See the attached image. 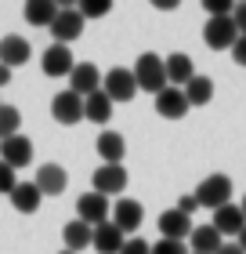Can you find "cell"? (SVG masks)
<instances>
[{
    "instance_id": "obj_25",
    "label": "cell",
    "mask_w": 246,
    "mask_h": 254,
    "mask_svg": "<svg viewBox=\"0 0 246 254\" xmlns=\"http://www.w3.org/2000/svg\"><path fill=\"white\" fill-rule=\"evenodd\" d=\"M54 18H58V4L54 0H29L26 4V22L29 26H48L51 29Z\"/></svg>"
},
{
    "instance_id": "obj_8",
    "label": "cell",
    "mask_w": 246,
    "mask_h": 254,
    "mask_svg": "<svg viewBox=\"0 0 246 254\" xmlns=\"http://www.w3.org/2000/svg\"><path fill=\"white\" fill-rule=\"evenodd\" d=\"M101 69L98 65H91V62H76V69L69 73V91H76L80 98H91V95H98L101 91Z\"/></svg>"
},
{
    "instance_id": "obj_30",
    "label": "cell",
    "mask_w": 246,
    "mask_h": 254,
    "mask_svg": "<svg viewBox=\"0 0 246 254\" xmlns=\"http://www.w3.org/2000/svg\"><path fill=\"white\" fill-rule=\"evenodd\" d=\"M18 186V175H15V167H7L4 160H0V192L11 196V189Z\"/></svg>"
},
{
    "instance_id": "obj_27",
    "label": "cell",
    "mask_w": 246,
    "mask_h": 254,
    "mask_svg": "<svg viewBox=\"0 0 246 254\" xmlns=\"http://www.w3.org/2000/svg\"><path fill=\"white\" fill-rule=\"evenodd\" d=\"M22 127V113L15 106H4L0 102V142H7V138H15Z\"/></svg>"
},
{
    "instance_id": "obj_16",
    "label": "cell",
    "mask_w": 246,
    "mask_h": 254,
    "mask_svg": "<svg viewBox=\"0 0 246 254\" xmlns=\"http://www.w3.org/2000/svg\"><path fill=\"white\" fill-rule=\"evenodd\" d=\"M33 182H37V189L44 196H62L65 186H69V175H65V167H58V164H40Z\"/></svg>"
},
{
    "instance_id": "obj_11",
    "label": "cell",
    "mask_w": 246,
    "mask_h": 254,
    "mask_svg": "<svg viewBox=\"0 0 246 254\" xmlns=\"http://www.w3.org/2000/svg\"><path fill=\"white\" fill-rule=\"evenodd\" d=\"M145 222V207L138 203V200H120V203H112V225L120 229V233H138Z\"/></svg>"
},
{
    "instance_id": "obj_5",
    "label": "cell",
    "mask_w": 246,
    "mask_h": 254,
    "mask_svg": "<svg viewBox=\"0 0 246 254\" xmlns=\"http://www.w3.org/2000/svg\"><path fill=\"white\" fill-rule=\"evenodd\" d=\"M80 33H84V15H80V7H58V18L51 22V37H54V44H73V40H80Z\"/></svg>"
},
{
    "instance_id": "obj_39",
    "label": "cell",
    "mask_w": 246,
    "mask_h": 254,
    "mask_svg": "<svg viewBox=\"0 0 246 254\" xmlns=\"http://www.w3.org/2000/svg\"><path fill=\"white\" fill-rule=\"evenodd\" d=\"M239 207H243V214H246V196H243V203H239Z\"/></svg>"
},
{
    "instance_id": "obj_21",
    "label": "cell",
    "mask_w": 246,
    "mask_h": 254,
    "mask_svg": "<svg viewBox=\"0 0 246 254\" xmlns=\"http://www.w3.org/2000/svg\"><path fill=\"white\" fill-rule=\"evenodd\" d=\"M91 240H95V229H91L87 222H80V218L65 222V229H62V244H65V251L80 254L84 247H91Z\"/></svg>"
},
{
    "instance_id": "obj_36",
    "label": "cell",
    "mask_w": 246,
    "mask_h": 254,
    "mask_svg": "<svg viewBox=\"0 0 246 254\" xmlns=\"http://www.w3.org/2000/svg\"><path fill=\"white\" fill-rule=\"evenodd\" d=\"M156 7L159 11H174V7H178V0H156Z\"/></svg>"
},
{
    "instance_id": "obj_37",
    "label": "cell",
    "mask_w": 246,
    "mask_h": 254,
    "mask_svg": "<svg viewBox=\"0 0 246 254\" xmlns=\"http://www.w3.org/2000/svg\"><path fill=\"white\" fill-rule=\"evenodd\" d=\"M217 254H243V251H239V244H225V247H221Z\"/></svg>"
},
{
    "instance_id": "obj_10",
    "label": "cell",
    "mask_w": 246,
    "mask_h": 254,
    "mask_svg": "<svg viewBox=\"0 0 246 254\" xmlns=\"http://www.w3.org/2000/svg\"><path fill=\"white\" fill-rule=\"evenodd\" d=\"M40 65H44V73H48L51 80H58V76H69L76 69V59H73V51H69L65 44H51V48L44 51Z\"/></svg>"
},
{
    "instance_id": "obj_4",
    "label": "cell",
    "mask_w": 246,
    "mask_h": 254,
    "mask_svg": "<svg viewBox=\"0 0 246 254\" xmlns=\"http://www.w3.org/2000/svg\"><path fill=\"white\" fill-rule=\"evenodd\" d=\"M203 40H206L210 51H232V48H236L239 29H236V22H232V15L228 18H206Z\"/></svg>"
},
{
    "instance_id": "obj_20",
    "label": "cell",
    "mask_w": 246,
    "mask_h": 254,
    "mask_svg": "<svg viewBox=\"0 0 246 254\" xmlns=\"http://www.w3.org/2000/svg\"><path fill=\"white\" fill-rule=\"evenodd\" d=\"M98 156H101V164H123V153H127V142H123V134L120 131H101L98 134Z\"/></svg>"
},
{
    "instance_id": "obj_22",
    "label": "cell",
    "mask_w": 246,
    "mask_h": 254,
    "mask_svg": "<svg viewBox=\"0 0 246 254\" xmlns=\"http://www.w3.org/2000/svg\"><path fill=\"white\" fill-rule=\"evenodd\" d=\"M189 244H192V254H217L221 247H225V236H221L214 225H196Z\"/></svg>"
},
{
    "instance_id": "obj_38",
    "label": "cell",
    "mask_w": 246,
    "mask_h": 254,
    "mask_svg": "<svg viewBox=\"0 0 246 254\" xmlns=\"http://www.w3.org/2000/svg\"><path fill=\"white\" fill-rule=\"evenodd\" d=\"M239 251L246 254V229H243V233H239Z\"/></svg>"
},
{
    "instance_id": "obj_35",
    "label": "cell",
    "mask_w": 246,
    "mask_h": 254,
    "mask_svg": "<svg viewBox=\"0 0 246 254\" xmlns=\"http://www.w3.org/2000/svg\"><path fill=\"white\" fill-rule=\"evenodd\" d=\"M11 73H15V69H7V65H0V87H4V84H11Z\"/></svg>"
},
{
    "instance_id": "obj_29",
    "label": "cell",
    "mask_w": 246,
    "mask_h": 254,
    "mask_svg": "<svg viewBox=\"0 0 246 254\" xmlns=\"http://www.w3.org/2000/svg\"><path fill=\"white\" fill-rule=\"evenodd\" d=\"M152 254H192V251L181 240H159V244H152Z\"/></svg>"
},
{
    "instance_id": "obj_12",
    "label": "cell",
    "mask_w": 246,
    "mask_h": 254,
    "mask_svg": "<svg viewBox=\"0 0 246 254\" xmlns=\"http://www.w3.org/2000/svg\"><path fill=\"white\" fill-rule=\"evenodd\" d=\"M0 160H4L7 167H15V171L29 167L33 164V142L26 134H15V138H7V142H0Z\"/></svg>"
},
{
    "instance_id": "obj_32",
    "label": "cell",
    "mask_w": 246,
    "mask_h": 254,
    "mask_svg": "<svg viewBox=\"0 0 246 254\" xmlns=\"http://www.w3.org/2000/svg\"><path fill=\"white\" fill-rule=\"evenodd\" d=\"M232 22H236L239 37H246V0H243V4H236V11H232Z\"/></svg>"
},
{
    "instance_id": "obj_24",
    "label": "cell",
    "mask_w": 246,
    "mask_h": 254,
    "mask_svg": "<svg viewBox=\"0 0 246 254\" xmlns=\"http://www.w3.org/2000/svg\"><path fill=\"white\" fill-rule=\"evenodd\" d=\"M109 117H112V98L105 95V91H98V95L84 98V120L105 127V124H109Z\"/></svg>"
},
{
    "instance_id": "obj_3",
    "label": "cell",
    "mask_w": 246,
    "mask_h": 254,
    "mask_svg": "<svg viewBox=\"0 0 246 254\" xmlns=\"http://www.w3.org/2000/svg\"><path fill=\"white\" fill-rule=\"evenodd\" d=\"M101 91L112 98V106H116V102H131V98L138 95V80H134V69H123V65L109 69V73L101 76Z\"/></svg>"
},
{
    "instance_id": "obj_14",
    "label": "cell",
    "mask_w": 246,
    "mask_h": 254,
    "mask_svg": "<svg viewBox=\"0 0 246 254\" xmlns=\"http://www.w3.org/2000/svg\"><path fill=\"white\" fill-rule=\"evenodd\" d=\"M189 98H185V91L181 87H163L159 95H156V113L163 120H181L185 113H189Z\"/></svg>"
},
{
    "instance_id": "obj_13",
    "label": "cell",
    "mask_w": 246,
    "mask_h": 254,
    "mask_svg": "<svg viewBox=\"0 0 246 254\" xmlns=\"http://www.w3.org/2000/svg\"><path fill=\"white\" fill-rule=\"evenodd\" d=\"M29 40L26 37H18V33H7V37H0V65H7V69H18V65H26L29 62Z\"/></svg>"
},
{
    "instance_id": "obj_18",
    "label": "cell",
    "mask_w": 246,
    "mask_h": 254,
    "mask_svg": "<svg viewBox=\"0 0 246 254\" xmlns=\"http://www.w3.org/2000/svg\"><path fill=\"white\" fill-rule=\"evenodd\" d=\"M11 207H15L18 214H37V207H40V200H44V192L37 189V182H18L15 189H11Z\"/></svg>"
},
{
    "instance_id": "obj_1",
    "label": "cell",
    "mask_w": 246,
    "mask_h": 254,
    "mask_svg": "<svg viewBox=\"0 0 246 254\" xmlns=\"http://www.w3.org/2000/svg\"><path fill=\"white\" fill-rule=\"evenodd\" d=\"M134 80H138V91H148V95H159L167 87V65H163L159 55L145 51L134 65Z\"/></svg>"
},
{
    "instance_id": "obj_33",
    "label": "cell",
    "mask_w": 246,
    "mask_h": 254,
    "mask_svg": "<svg viewBox=\"0 0 246 254\" xmlns=\"http://www.w3.org/2000/svg\"><path fill=\"white\" fill-rule=\"evenodd\" d=\"M232 59H236L239 65H246V37L236 40V48H232Z\"/></svg>"
},
{
    "instance_id": "obj_9",
    "label": "cell",
    "mask_w": 246,
    "mask_h": 254,
    "mask_svg": "<svg viewBox=\"0 0 246 254\" xmlns=\"http://www.w3.org/2000/svg\"><path fill=\"white\" fill-rule=\"evenodd\" d=\"M127 171H123V164H101L98 171H95V192H101L105 200L109 196H120L123 189H127Z\"/></svg>"
},
{
    "instance_id": "obj_34",
    "label": "cell",
    "mask_w": 246,
    "mask_h": 254,
    "mask_svg": "<svg viewBox=\"0 0 246 254\" xmlns=\"http://www.w3.org/2000/svg\"><path fill=\"white\" fill-rule=\"evenodd\" d=\"M196 207H199V203H196V196H181V200H178V211H181V214H189V218H192Z\"/></svg>"
},
{
    "instance_id": "obj_2",
    "label": "cell",
    "mask_w": 246,
    "mask_h": 254,
    "mask_svg": "<svg viewBox=\"0 0 246 254\" xmlns=\"http://www.w3.org/2000/svg\"><path fill=\"white\" fill-rule=\"evenodd\" d=\"M196 203L199 207H210V211H221L225 203H232V178L228 175H210L199 182L196 189Z\"/></svg>"
},
{
    "instance_id": "obj_6",
    "label": "cell",
    "mask_w": 246,
    "mask_h": 254,
    "mask_svg": "<svg viewBox=\"0 0 246 254\" xmlns=\"http://www.w3.org/2000/svg\"><path fill=\"white\" fill-rule=\"evenodd\" d=\"M51 117L62 124V127H73L84 120V98L76 95V91H58L51 98Z\"/></svg>"
},
{
    "instance_id": "obj_23",
    "label": "cell",
    "mask_w": 246,
    "mask_h": 254,
    "mask_svg": "<svg viewBox=\"0 0 246 254\" xmlns=\"http://www.w3.org/2000/svg\"><path fill=\"white\" fill-rule=\"evenodd\" d=\"M123 244H127V236H123L112 222L98 225V229H95V240H91V247H95L98 254H120V251H123Z\"/></svg>"
},
{
    "instance_id": "obj_28",
    "label": "cell",
    "mask_w": 246,
    "mask_h": 254,
    "mask_svg": "<svg viewBox=\"0 0 246 254\" xmlns=\"http://www.w3.org/2000/svg\"><path fill=\"white\" fill-rule=\"evenodd\" d=\"M109 11H112L109 0H84V4H80V15H84V22H87V18H101V15H109Z\"/></svg>"
},
{
    "instance_id": "obj_31",
    "label": "cell",
    "mask_w": 246,
    "mask_h": 254,
    "mask_svg": "<svg viewBox=\"0 0 246 254\" xmlns=\"http://www.w3.org/2000/svg\"><path fill=\"white\" fill-rule=\"evenodd\" d=\"M120 254H152V244H148V240H142V236H131V240L123 244Z\"/></svg>"
},
{
    "instance_id": "obj_7",
    "label": "cell",
    "mask_w": 246,
    "mask_h": 254,
    "mask_svg": "<svg viewBox=\"0 0 246 254\" xmlns=\"http://www.w3.org/2000/svg\"><path fill=\"white\" fill-rule=\"evenodd\" d=\"M76 218H80V222H87L91 229L105 225V222H109V200H105L101 192H95V189L84 192L76 200Z\"/></svg>"
},
{
    "instance_id": "obj_17",
    "label": "cell",
    "mask_w": 246,
    "mask_h": 254,
    "mask_svg": "<svg viewBox=\"0 0 246 254\" xmlns=\"http://www.w3.org/2000/svg\"><path fill=\"white\" fill-rule=\"evenodd\" d=\"M210 225H214L221 236H239L246 229V214H243L239 203H225L221 211H214V222H210Z\"/></svg>"
},
{
    "instance_id": "obj_26",
    "label": "cell",
    "mask_w": 246,
    "mask_h": 254,
    "mask_svg": "<svg viewBox=\"0 0 246 254\" xmlns=\"http://www.w3.org/2000/svg\"><path fill=\"white\" fill-rule=\"evenodd\" d=\"M181 91H185V98H189V106H206V102L214 98V80L210 76H192Z\"/></svg>"
},
{
    "instance_id": "obj_15",
    "label": "cell",
    "mask_w": 246,
    "mask_h": 254,
    "mask_svg": "<svg viewBox=\"0 0 246 254\" xmlns=\"http://www.w3.org/2000/svg\"><path fill=\"white\" fill-rule=\"evenodd\" d=\"M156 225H159L163 240H181V244H185V240L192 236V218H189V214H181L178 207H170V211H163Z\"/></svg>"
},
{
    "instance_id": "obj_19",
    "label": "cell",
    "mask_w": 246,
    "mask_h": 254,
    "mask_svg": "<svg viewBox=\"0 0 246 254\" xmlns=\"http://www.w3.org/2000/svg\"><path fill=\"white\" fill-rule=\"evenodd\" d=\"M163 65H167V84H170V87H185V84L196 76L192 59H189V55H181V51H178V55H167Z\"/></svg>"
},
{
    "instance_id": "obj_40",
    "label": "cell",
    "mask_w": 246,
    "mask_h": 254,
    "mask_svg": "<svg viewBox=\"0 0 246 254\" xmlns=\"http://www.w3.org/2000/svg\"><path fill=\"white\" fill-rule=\"evenodd\" d=\"M58 254H73V251H58Z\"/></svg>"
}]
</instances>
